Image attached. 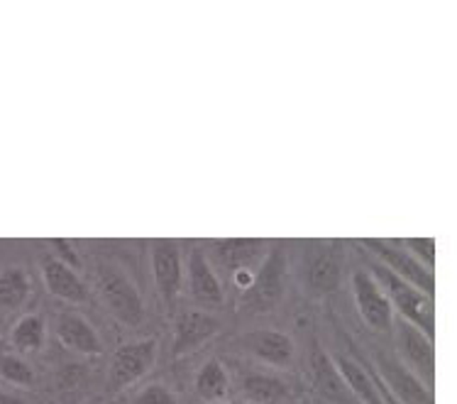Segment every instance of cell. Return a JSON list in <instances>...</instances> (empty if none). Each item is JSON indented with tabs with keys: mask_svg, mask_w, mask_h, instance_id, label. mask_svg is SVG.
<instances>
[{
	"mask_svg": "<svg viewBox=\"0 0 457 404\" xmlns=\"http://www.w3.org/2000/svg\"><path fill=\"white\" fill-rule=\"evenodd\" d=\"M98 291H101L103 304L118 321L128 326H140L145 321V304H142L140 291L122 270L112 265L98 267Z\"/></svg>",
	"mask_w": 457,
	"mask_h": 404,
	"instance_id": "obj_1",
	"label": "cell"
},
{
	"mask_svg": "<svg viewBox=\"0 0 457 404\" xmlns=\"http://www.w3.org/2000/svg\"><path fill=\"white\" fill-rule=\"evenodd\" d=\"M157 358V341L145 339L135 341V343H125L115 350L111 363V377H108V387L112 392L125 390V387L135 385L140 377L150 373Z\"/></svg>",
	"mask_w": 457,
	"mask_h": 404,
	"instance_id": "obj_2",
	"label": "cell"
},
{
	"mask_svg": "<svg viewBox=\"0 0 457 404\" xmlns=\"http://www.w3.org/2000/svg\"><path fill=\"white\" fill-rule=\"evenodd\" d=\"M353 291H355L357 309L372 329L386 331L392 326V304H389V297L382 290V284L377 282V277L364 270H357L353 274Z\"/></svg>",
	"mask_w": 457,
	"mask_h": 404,
	"instance_id": "obj_3",
	"label": "cell"
},
{
	"mask_svg": "<svg viewBox=\"0 0 457 404\" xmlns=\"http://www.w3.org/2000/svg\"><path fill=\"white\" fill-rule=\"evenodd\" d=\"M152 274L159 294L164 299H174L184 284V263L181 250L174 240H154L152 243Z\"/></svg>",
	"mask_w": 457,
	"mask_h": 404,
	"instance_id": "obj_4",
	"label": "cell"
},
{
	"mask_svg": "<svg viewBox=\"0 0 457 404\" xmlns=\"http://www.w3.org/2000/svg\"><path fill=\"white\" fill-rule=\"evenodd\" d=\"M308 367H311V383L318 395L326 397L328 402L336 404H353V392L345 385V380L337 370L336 360L326 356V350L313 346L311 358H308Z\"/></svg>",
	"mask_w": 457,
	"mask_h": 404,
	"instance_id": "obj_5",
	"label": "cell"
},
{
	"mask_svg": "<svg viewBox=\"0 0 457 404\" xmlns=\"http://www.w3.org/2000/svg\"><path fill=\"white\" fill-rule=\"evenodd\" d=\"M372 273L377 274V282L382 284V290L399 304V309H402L411 321H416V324H420V326H426V329L430 331V309L428 301L423 299V294H419V291L413 290L406 280L396 277L392 270L374 267Z\"/></svg>",
	"mask_w": 457,
	"mask_h": 404,
	"instance_id": "obj_6",
	"label": "cell"
},
{
	"mask_svg": "<svg viewBox=\"0 0 457 404\" xmlns=\"http://www.w3.org/2000/svg\"><path fill=\"white\" fill-rule=\"evenodd\" d=\"M56 339L64 348L81 353V356H98L101 353V339L88 321L76 311H62L56 319Z\"/></svg>",
	"mask_w": 457,
	"mask_h": 404,
	"instance_id": "obj_7",
	"label": "cell"
},
{
	"mask_svg": "<svg viewBox=\"0 0 457 404\" xmlns=\"http://www.w3.org/2000/svg\"><path fill=\"white\" fill-rule=\"evenodd\" d=\"M264 243L257 238H228L213 243V260L230 273H253L254 260H260Z\"/></svg>",
	"mask_w": 457,
	"mask_h": 404,
	"instance_id": "obj_8",
	"label": "cell"
},
{
	"mask_svg": "<svg viewBox=\"0 0 457 404\" xmlns=\"http://www.w3.org/2000/svg\"><path fill=\"white\" fill-rule=\"evenodd\" d=\"M42 277H45L49 291L59 299L79 304V301H86V297H88L84 280L76 274L74 267L62 263L59 257H45L42 260Z\"/></svg>",
	"mask_w": 457,
	"mask_h": 404,
	"instance_id": "obj_9",
	"label": "cell"
},
{
	"mask_svg": "<svg viewBox=\"0 0 457 404\" xmlns=\"http://www.w3.org/2000/svg\"><path fill=\"white\" fill-rule=\"evenodd\" d=\"M218 331V321L204 311H184L174 326V356H184L187 350H194L208 341Z\"/></svg>",
	"mask_w": 457,
	"mask_h": 404,
	"instance_id": "obj_10",
	"label": "cell"
},
{
	"mask_svg": "<svg viewBox=\"0 0 457 404\" xmlns=\"http://www.w3.org/2000/svg\"><path fill=\"white\" fill-rule=\"evenodd\" d=\"M245 343H247V348H250L260 360H264V363H270V366H277V367L291 366L294 353H296L294 341H291L287 333H281V331H274V329L253 331Z\"/></svg>",
	"mask_w": 457,
	"mask_h": 404,
	"instance_id": "obj_11",
	"label": "cell"
},
{
	"mask_svg": "<svg viewBox=\"0 0 457 404\" xmlns=\"http://www.w3.org/2000/svg\"><path fill=\"white\" fill-rule=\"evenodd\" d=\"M188 284L191 294L204 304H220L223 301V287L215 277L211 260L205 257L204 250H194L188 255Z\"/></svg>",
	"mask_w": 457,
	"mask_h": 404,
	"instance_id": "obj_12",
	"label": "cell"
},
{
	"mask_svg": "<svg viewBox=\"0 0 457 404\" xmlns=\"http://www.w3.org/2000/svg\"><path fill=\"white\" fill-rule=\"evenodd\" d=\"M364 245L367 248H372L374 253L382 257L384 263L392 267V273L396 274V277H402V280H406V282H413L419 284V287H426V290H430L433 287V282H430V274L420 267L411 255L402 253V250H396V248H392L389 243H382V240H364Z\"/></svg>",
	"mask_w": 457,
	"mask_h": 404,
	"instance_id": "obj_13",
	"label": "cell"
},
{
	"mask_svg": "<svg viewBox=\"0 0 457 404\" xmlns=\"http://www.w3.org/2000/svg\"><path fill=\"white\" fill-rule=\"evenodd\" d=\"M281 273H284L281 257L279 253H274V257L267 260L262 274L254 277V284L247 291V294H253V304L257 309H270L271 304L281 297Z\"/></svg>",
	"mask_w": 457,
	"mask_h": 404,
	"instance_id": "obj_14",
	"label": "cell"
},
{
	"mask_svg": "<svg viewBox=\"0 0 457 404\" xmlns=\"http://www.w3.org/2000/svg\"><path fill=\"white\" fill-rule=\"evenodd\" d=\"M308 284L316 291L336 290L340 282V257L333 248H326L308 260Z\"/></svg>",
	"mask_w": 457,
	"mask_h": 404,
	"instance_id": "obj_15",
	"label": "cell"
},
{
	"mask_svg": "<svg viewBox=\"0 0 457 404\" xmlns=\"http://www.w3.org/2000/svg\"><path fill=\"white\" fill-rule=\"evenodd\" d=\"M337 370H340V375L345 380V385L350 387V392L355 397L360 404H382V395L377 392V387L372 385V380L370 375L364 373L362 367L357 366L355 360H350V358L340 356L337 358Z\"/></svg>",
	"mask_w": 457,
	"mask_h": 404,
	"instance_id": "obj_16",
	"label": "cell"
},
{
	"mask_svg": "<svg viewBox=\"0 0 457 404\" xmlns=\"http://www.w3.org/2000/svg\"><path fill=\"white\" fill-rule=\"evenodd\" d=\"M243 395L254 404H279L289 400V387L279 377L250 375L243 380Z\"/></svg>",
	"mask_w": 457,
	"mask_h": 404,
	"instance_id": "obj_17",
	"label": "cell"
},
{
	"mask_svg": "<svg viewBox=\"0 0 457 404\" xmlns=\"http://www.w3.org/2000/svg\"><path fill=\"white\" fill-rule=\"evenodd\" d=\"M228 373L220 360H208L196 375V392L205 402H220L228 395Z\"/></svg>",
	"mask_w": 457,
	"mask_h": 404,
	"instance_id": "obj_18",
	"label": "cell"
},
{
	"mask_svg": "<svg viewBox=\"0 0 457 404\" xmlns=\"http://www.w3.org/2000/svg\"><path fill=\"white\" fill-rule=\"evenodd\" d=\"M29 297V277L22 267H8L0 273V309H18Z\"/></svg>",
	"mask_w": 457,
	"mask_h": 404,
	"instance_id": "obj_19",
	"label": "cell"
},
{
	"mask_svg": "<svg viewBox=\"0 0 457 404\" xmlns=\"http://www.w3.org/2000/svg\"><path fill=\"white\" fill-rule=\"evenodd\" d=\"M10 341L20 353H37L42 343H45V321H42V316H37V314L22 316L12 326Z\"/></svg>",
	"mask_w": 457,
	"mask_h": 404,
	"instance_id": "obj_20",
	"label": "cell"
},
{
	"mask_svg": "<svg viewBox=\"0 0 457 404\" xmlns=\"http://www.w3.org/2000/svg\"><path fill=\"white\" fill-rule=\"evenodd\" d=\"M379 367H382L384 377H389V383H392L394 390H396L406 402L411 404L428 402V397H426V392L420 390L419 383H416V380H413V377H411L402 366H396V363H392V360H379Z\"/></svg>",
	"mask_w": 457,
	"mask_h": 404,
	"instance_id": "obj_21",
	"label": "cell"
},
{
	"mask_svg": "<svg viewBox=\"0 0 457 404\" xmlns=\"http://www.w3.org/2000/svg\"><path fill=\"white\" fill-rule=\"evenodd\" d=\"M402 341L403 348H406V353H409V358L416 366L430 367V360H433V356H430V346L423 341V336H420L419 331H413L406 326L402 333Z\"/></svg>",
	"mask_w": 457,
	"mask_h": 404,
	"instance_id": "obj_22",
	"label": "cell"
},
{
	"mask_svg": "<svg viewBox=\"0 0 457 404\" xmlns=\"http://www.w3.org/2000/svg\"><path fill=\"white\" fill-rule=\"evenodd\" d=\"M0 375L5 377L8 383H12V385H32V380H35L32 367L15 356H8L0 360Z\"/></svg>",
	"mask_w": 457,
	"mask_h": 404,
	"instance_id": "obj_23",
	"label": "cell"
},
{
	"mask_svg": "<svg viewBox=\"0 0 457 404\" xmlns=\"http://www.w3.org/2000/svg\"><path fill=\"white\" fill-rule=\"evenodd\" d=\"M132 404H179V402H177V395H174L167 385H159V383H154V385L145 387L140 395L132 400Z\"/></svg>",
	"mask_w": 457,
	"mask_h": 404,
	"instance_id": "obj_24",
	"label": "cell"
},
{
	"mask_svg": "<svg viewBox=\"0 0 457 404\" xmlns=\"http://www.w3.org/2000/svg\"><path fill=\"white\" fill-rule=\"evenodd\" d=\"M52 248H54L56 255H59V260L69 265V267H74V270H76V267L81 265V260H79V255H76L74 243H71V240L56 238V240H52Z\"/></svg>",
	"mask_w": 457,
	"mask_h": 404,
	"instance_id": "obj_25",
	"label": "cell"
},
{
	"mask_svg": "<svg viewBox=\"0 0 457 404\" xmlns=\"http://www.w3.org/2000/svg\"><path fill=\"white\" fill-rule=\"evenodd\" d=\"M409 248H413L416 250V255H420V257H426V260H433V240H409Z\"/></svg>",
	"mask_w": 457,
	"mask_h": 404,
	"instance_id": "obj_26",
	"label": "cell"
},
{
	"mask_svg": "<svg viewBox=\"0 0 457 404\" xmlns=\"http://www.w3.org/2000/svg\"><path fill=\"white\" fill-rule=\"evenodd\" d=\"M0 404H25L18 395H10V392H3L0 390Z\"/></svg>",
	"mask_w": 457,
	"mask_h": 404,
	"instance_id": "obj_27",
	"label": "cell"
},
{
	"mask_svg": "<svg viewBox=\"0 0 457 404\" xmlns=\"http://www.w3.org/2000/svg\"><path fill=\"white\" fill-rule=\"evenodd\" d=\"M213 404H240V402H213Z\"/></svg>",
	"mask_w": 457,
	"mask_h": 404,
	"instance_id": "obj_28",
	"label": "cell"
}]
</instances>
